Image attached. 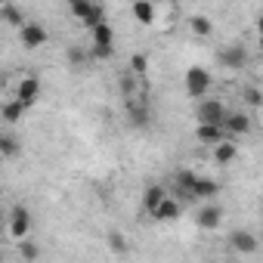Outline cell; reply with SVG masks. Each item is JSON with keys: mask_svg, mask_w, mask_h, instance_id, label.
I'll list each match as a JSON object with an SVG mask.
<instances>
[{"mask_svg": "<svg viewBox=\"0 0 263 263\" xmlns=\"http://www.w3.org/2000/svg\"><path fill=\"white\" fill-rule=\"evenodd\" d=\"M130 71H134V74H140V78H146V71H149V56H143V53H134V56H130Z\"/></svg>", "mask_w": 263, "mask_h": 263, "instance_id": "24", "label": "cell"}, {"mask_svg": "<svg viewBox=\"0 0 263 263\" xmlns=\"http://www.w3.org/2000/svg\"><path fill=\"white\" fill-rule=\"evenodd\" d=\"M68 62H71V65H84V62H87V53L78 50V47H71V50H68Z\"/></svg>", "mask_w": 263, "mask_h": 263, "instance_id": "28", "label": "cell"}, {"mask_svg": "<svg viewBox=\"0 0 263 263\" xmlns=\"http://www.w3.org/2000/svg\"><path fill=\"white\" fill-rule=\"evenodd\" d=\"M260 50H263V34H260Z\"/></svg>", "mask_w": 263, "mask_h": 263, "instance_id": "31", "label": "cell"}, {"mask_svg": "<svg viewBox=\"0 0 263 263\" xmlns=\"http://www.w3.org/2000/svg\"><path fill=\"white\" fill-rule=\"evenodd\" d=\"M195 180H198V177H195L192 171H180V174L174 177V189H180L183 195H192V186H195Z\"/></svg>", "mask_w": 263, "mask_h": 263, "instance_id": "19", "label": "cell"}, {"mask_svg": "<svg viewBox=\"0 0 263 263\" xmlns=\"http://www.w3.org/2000/svg\"><path fill=\"white\" fill-rule=\"evenodd\" d=\"M164 198H167V189H164V186H158V183H152V186H146V192H143V208L152 214Z\"/></svg>", "mask_w": 263, "mask_h": 263, "instance_id": "13", "label": "cell"}, {"mask_svg": "<svg viewBox=\"0 0 263 263\" xmlns=\"http://www.w3.org/2000/svg\"><path fill=\"white\" fill-rule=\"evenodd\" d=\"M235 155H238V149H235V143H232L229 137H226L223 143H217V146H214V161H217V164H232V161H235Z\"/></svg>", "mask_w": 263, "mask_h": 263, "instance_id": "14", "label": "cell"}, {"mask_svg": "<svg viewBox=\"0 0 263 263\" xmlns=\"http://www.w3.org/2000/svg\"><path fill=\"white\" fill-rule=\"evenodd\" d=\"M19 37H22L25 50H37V47L47 44V28L37 25V22H25V25L19 28Z\"/></svg>", "mask_w": 263, "mask_h": 263, "instance_id": "6", "label": "cell"}, {"mask_svg": "<svg viewBox=\"0 0 263 263\" xmlns=\"http://www.w3.org/2000/svg\"><path fill=\"white\" fill-rule=\"evenodd\" d=\"M189 28H192V34H198V37H208V34L214 31V25H211L208 16H192V19H189Z\"/></svg>", "mask_w": 263, "mask_h": 263, "instance_id": "21", "label": "cell"}, {"mask_svg": "<svg viewBox=\"0 0 263 263\" xmlns=\"http://www.w3.org/2000/svg\"><path fill=\"white\" fill-rule=\"evenodd\" d=\"M152 217H155V220H177V217H180V204H177L174 198H164V201L152 211Z\"/></svg>", "mask_w": 263, "mask_h": 263, "instance_id": "17", "label": "cell"}, {"mask_svg": "<svg viewBox=\"0 0 263 263\" xmlns=\"http://www.w3.org/2000/svg\"><path fill=\"white\" fill-rule=\"evenodd\" d=\"M195 118L198 121H208V124H223L226 121V105L220 99H204V102H198Z\"/></svg>", "mask_w": 263, "mask_h": 263, "instance_id": "4", "label": "cell"}, {"mask_svg": "<svg viewBox=\"0 0 263 263\" xmlns=\"http://www.w3.org/2000/svg\"><path fill=\"white\" fill-rule=\"evenodd\" d=\"M223 127H226L229 137H245L248 130H251V118H248V111H226Z\"/></svg>", "mask_w": 263, "mask_h": 263, "instance_id": "8", "label": "cell"}, {"mask_svg": "<svg viewBox=\"0 0 263 263\" xmlns=\"http://www.w3.org/2000/svg\"><path fill=\"white\" fill-rule=\"evenodd\" d=\"M229 245H232L238 254H254V251H257V238H254L251 232H245V229L229 232Z\"/></svg>", "mask_w": 263, "mask_h": 263, "instance_id": "11", "label": "cell"}, {"mask_svg": "<svg viewBox=\"0 0 263 263\" xmlns=\"http://www.w3.org/2000/svg\"><path fill=\"white\" fill-rule=\"evenodd\" d=\"M195 223H198V229H204V232H214V229L223 223V208H217V204H208V208H201V211L195 214Z\"/></svg>", "mask_w": 263, "mask_h": 263, "instance_id": "9", "label": "cell"}, {"mask_svg": "<svg viewBox=\"0 0 263 263\" xmlns=\"http://www.w3.org/2000/svg\"><path fill=\"white\" fill-rule=\"evenodd\" d=\"M0 13H4V22H7V25H19V28L25 25L22 13H19V10H16L13 4H4V10H0Z\"/></svg>", "mask_w": 263, "mask_h": 263, "instance_id": "25", "label": "cell"}, {"mask_svg": "<svg viewBox=\"0 0 263 263\" xmlns=\"http://www.w3.org/2000/svg\"><path fill=\"white\" fill-rule=\"evenodd\" d=\"M19 149H22V146H19V140H16L13 134H4V137H0V155H4L7 161H13V158L19 155Z\"/></svg>", "mask_w": 263, "mask_h": 263, "instance_id": "18", "label": "cell"}, {"mask_svg": "<svg viewBox=\"0 0 263 263\" xmlns=\"http://www.w3.org/2000/svg\"><path fill=\"white\" fill-rule=\"evenodd\" d=\"M93 56H96V59H108V56H111V47H99V44H93Z\"/></svg>", "mask_w": 263, "mask_h": 263, "instance_id": "29", "label": "cell"}, {"mask_svg": "<svg viewBox=\"0 0 263 263\" xmlns=\"http://www.w3.org/2000/svg\"><path fill=\"white\" fill-rule=\"evenodd\" d=\"M68 4H74V0H68Z\"/></svg>", "mask_w": 263, "mask_h": 263, "instance_id": "32", "label": "cell"}, {"mask_svg": "<svg viewBox=\"0 0 263 263\" xmlns=\"http://www.w3.org/2000/svg\"><path fill=\"white\" fill-rule=\"evenodd\" d=\"M195 137H198V143L217 146V143H223L229 134H226V127H223V124H208V121H198V127H195Z\"/></svg>", "mask_w": 263, "mask_h": 263, "instance_id": "7", "label": "cell"}, {"mask_svg": "<svg viewBox=\"0 0 263 263\" xmlns=\"http://www.w3.org/2000/svg\"><path fill=\"white\" fill-rule=\"evenodd\" d=\"M257 31H260V34H263V16H260V19H257Z\"/></svg>", "mask_w": 263, "mask_h": 263, "instance_id": "30", "label": "cell"}, {"mask_svg": "<svg viewBox=\"0 0 263 263\" xmlns=\"http://www.w3.org/2000/svg\"><path fill=\"white\" fill-rule=\"evenodd\" d=\"M71 16H78L87 28H96L105 22V10L99 4H93V0H74L71 4Z\"/></svg>", "mask_w": 263, "mask_h": 263, "instance_id": "1", "label": "cell"}, {"mask_svg": "<svg viewBox=\"0 0 263 263\" xmlns=\"http://www.w3.org/2000/svg\"><path fill=\"white\" fill-rule=\"evenodd\" d=\"M108 248H111L115 254H127V241H124V235H121V232H108Z\"/></svg>", "mask_w": 263, "mask_h": 263, "instance_id": "27", "label": "cell"}, {"mask_svg": "<svg viewBox=\"0 0 263 263\" xmlns=\"http://www.w3.org/2000/svg\"><path fill=\"white\" fill-rule=\"evenodd\" d=\"M25 111H28V105L16 96V99H10V102L4 105V121H7V124H16V121H22Z\"/></svg>", "mask_w": 263, "mask_h": 263, "instance_id": "15", "label": "cell"}, {"mask_svg": "<svg viewBox=\"0 0 263 263\" xmlns=\"http://www.w3.org/2000/svg\"><path fill=\"white\" fill-rule=\"evenodd\" d=\"M208 90H211V74H208L204 68L192 65V68L186 71V93H189L192 99H198V96H204Z\"/></svg>", "mask_w": 263, "mask_h": 263, "instance_id": "3", "label": "cell"}, {"mask_svg": "<svg viewBox=\"0 0 263 263\" xmlns=\"http://www.w3.org/2000/svg\"><path fill=\"white\" fill-rule=\"evenodd\" d=\"M130 13H134V19L140 25H152L155 22V0H134Z\"/></svg>", "mask_w": 263, "mask_h": 263, "instance_id": "12", "label": "cell"}, {"mask_svg": "<svg viewBox=\"0 0 263 263\" xmlns=\"http://www.w3.org/2000/svg\"><path fill=\"white\" fill-rule=\"evenodd\" d=\"M217 192H220V186H217L214 180H208V177H198L195 186H192V195H195V198H214Z\"/></svg>", "mask_w": 263, "mask_h": 263, "instance_id": "16", "label": "cell"}, {"mask_svg": "<svg viewBox=\"0 0 263 263\" xmlns=\"http://www.w3.org/2000/svg\"><path fill=\"white\" fill-rule=\"evenodd\" d=\"M19 257H22L25 263H34V260L41 257V248H37L34 241H28V238H19Z\"/></svg>", "mask_w": 263, "mask_h": 263, "instance_id": "22", "label": "cell"}, {"mask_svg": "<svg viewBox=\"0 0 263 263\" xmlns=\"http://www.w3.org/2000/svg\"><path fill=\"white\" fill-rule=\"evenodd\" d=\"M16 96L31 108V105H34V99L41 96V81H37V78H22V81H19V87H16Z\"/></svg>", "mask_w": 263, "mask_h": 263, "instance_id": "10", "label": "cell"}, {"mask_svg": "<svg viewBox=\"0 0 263 263\" xmlns=\"http://www.w3.org/2000/svg\"><path fill=\"white\" fill-rule=\"evenodd\" d=\"M137 78H140V74H134V71L121 74L118 84H121V93H124V96H134V93H137Z\"/></svg>", "mask_w": 263, "mask_h": 263, "instance_id": "26", "label": "cell"}, {"mask_svg": "<svg viewBox=\"0 0 263 263\" xmlns=\"http://www.w3.org/2000/svg\"><path fill=\"white\" fill-rule=\"evenodd\" d=\"M217 62H220L223 68H229V71H238V68L248 65V50H245L241 44H229V47H223V50L217 53Z\"/></svg>", "mask_w": 263, "mask_h": 263, "instance_id": "2", "label": "cell"}, {"mask_svg": "<svg viewBox=\"0 0 263 263\" xmlns=\"http://www.w3.org/2000/svg\"><path fill=\"white\" fill-rule=\"evenodd\" d=\"M90 31H93V44H99V47H111L115 31L108 28V22H102V25H96V28H90Z\"/></svg>", "mask_w": 263, "mask_h": 263, "instance_id": "20", "label": "cell"}, {"mask_svg": "<svg viewBox=\"0 0 263 263\" xmlns=\"http://www.w3.org/2000/svg\"><path fill=\"white\" fill-rule=\"evenodd\" d=\"M241 99H245L248 108H260V105H263V93H260L257 87H245V90H241Z\"/></svg>", "mask_w": 263, "mask_h": 263, "instance_id": "23", "label": "cell"}, {"mask_svg": "<svg viewBox=\"0 0 263 263\" xmlns=\"http://www.w3.org/2000/svg\"><path fill=\"white\" fill-rule=\"evenodd\" d=\"M28 232H31V214H28V208L16 204L10 211V235L13 238H25Z\"/></svg>", "mask_w": 263, "mask_h": 263, "instance_id": "5", "label": "cell"}]
</instances>
